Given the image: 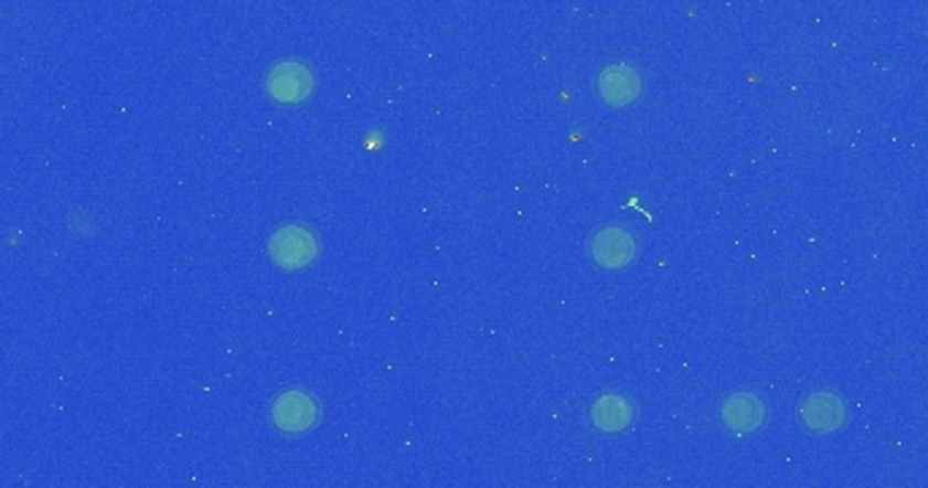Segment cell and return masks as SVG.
<instances>
[{
	"mask_svg": "<svg viewBox=\"0 0 928 488\" xmlns=\"http://www.w3.org/2000/svg\"><path fill=\"white\" fill-rule=\"evenodd\" d=\"M269 255L282 269H305L318 258V240L301 225H286L269 240Z\"/></svg>",
	"mask_w": 928,
	"mask_h": 488,
	"instance_id": "obj_1",
	"label": "cell"
},
{
	"mask_svg": "<svg viewBox=\"0 0 928 488\" xmlns=\"http://www.w3.org/2000/svg\"><path fill=\"white\" fill-rule=\"evenodd\" d=\"M597 91H600L608 106H617L619 109V106H628L641 95V76L630 65H608L600 74Z\"/></svg>",
	"mask_w": 928,
	"mask_h": 488,
	"instance_id": "obj_7",
	"label": "cell"
},
{
	"mask_svg": "<svg viewBox=\"0 0 928 488\" xmlns=\"http://www.w3.org/2000/svg\"><path fill=\"white\" fill-rule=\"evenodd\" d=\"M318 418H321V407L305 391H286L271 404V421H275L277 428L288 434L307 432V428L318 424Z\"/></svg>",
	"mask_w": 928,
	"mask_h": 488,
	"instance_id": "obj_4",
	"label": "cell"
},
{
	"mask_svg": "<svg viewBox=\"0 0 928 488\" xmlns=\"http://www.w3.org/2000/svg\"><path fill=\"white\" fill-rule=\"evenodd\" d=\"M266 91L280 104H299L312 93V74L301 63H280L271 68Z\"/></svg>",
	"mask_w": 928,
	"mask_h": 488,
	"instance_id": "obj_6",
	"label": "cell"
},
{
	"mask_svg": "<svg viewBox=\"0 0 928 488\" xmlns=\"http://www.w3.org/2000/svg\"><path fill=\"white\" fill-rule=\"evenodd\" d=\"M766 404L758 394L753 391H736L723 402L719 407V418H723V426L730 428L733 434L744 437V434H753L766 424Z\"/></svg>",
	"mask_w": 928,
	"mask_h": 488,
	"instance_id": "obj_5",
	"label": "cell"
},
{
	"mask_svg": "<svg viewBox=\"0 0 928 488\" xmlns=\"http://www.w3.org/2000/svg\"><path fill=\"white\" fill-rule=\"evenodd\" d=\"M636 236L628 229H622V225H608V229L597 231L593 244H589V255H593L595 264L611 272L630 266L632 258H636Z\"/></svg>",
	"mask_w": 928,
	"mask_h": 488,
	"instance_id": "obj_3",
	"label": "cell"
},
{
	"mask_svg": "<svg viewBox=\"0 0 928 488\" xmlns=\"http://www.w3.org/2000/svg\"><path fill=\"white\" fill-rule=\"evenodd\" d=\"M801 424L814 434H833L847 424V404L833 391H818V394L803 399Z\"/></svg>",
	"mask_w": 928,
	"mask_h": 488,
	"instance_id": "obj_2",
	"label": "cell"
},
{
	"mask_svg": "<svg viewBox=\"0 0 928 488\" xmlns=\"http://www.w3.org/2000/svg\"><path fill=\"white\" fill-rule=\"evenodd\" d=\"M593 424L606 434H619L632 424V404L622 394H606L593 404Z\"/></svg>",
	"mask_w": 928,
	"mask_h": 488,
	"instance_id": "obj_8",
	"label": "cell"
}]
</instances>
